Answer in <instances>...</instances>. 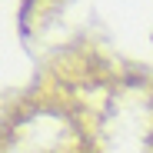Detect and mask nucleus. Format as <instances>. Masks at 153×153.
<instances>
[]
</instances>
